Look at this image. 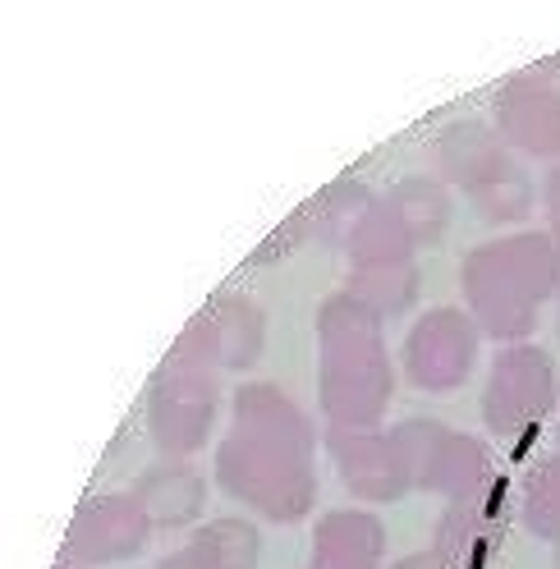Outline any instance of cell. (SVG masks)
<instances>
[{
    "instance_id": "12",
    "label": "cell",
    "mask_w": 560,
    "mask_h": 569,
    "mask_svg": "<svg viewBox=\"0 0 560 569\" xmlns=\"http://www.w3.org/2000/svg\"><path fill=\"white\" fill-rule=\"evenodd\" d=\"M391 211L400 217L409 243H413V239H437L441 226H446V193H441L437 184H428V180H409V184L400 189V198H396Z\"/></svg>"
},
{
    "instance_id": "7",
    "label": "cell",
    "mask_w": 560,
    "mask_h": 569,
    "mask_svg": "<svg viewBox=\"0 0 560 569\" xmlns=\"http://www.w3.org/2000/svg\"><path fill=\"white\" fill-rule=\"evenodd\" d=\"M336 459L359 496H377V501H387V496L404 491L409 482V469L396 450V441H372V437H340L336 441Z\"/></svg>"
},
{
    "instance_id": "2",
    "label": "cell",
    "mask_w": 560,
    "mask_h": 569,
    "mask_svg": "<svg viewBox=\"0 0 560 569\" xmlns=\"http://www.w3.org/2000/svg\"><path fill=\"white\" fill-rule=\"evenodd\" d=\"M556 248L538 234H519L506 243H487L464 262V290L482 322L501 336H523L533 322L538 299L556 284Z\"/></svg>"
},
{
    "instance_id": "4",
    "label": "cell",
    "mask_w": 560,
    "mask_h": 569,
    "mask_svg": "<svg viewBox=\"0 0 560 569\" xmlns=\"http://www.w3.org/2000/svg\"><path fill=\"white\" fill-rule=\"evenodd\" d=\"M143 538H148V510L111 496V501H92L79 515L74 532H69V547H74V556H83L92 565H107V560L133 556L138 547H143Z\"/></svg>"
},
{
    "instance_id": "11",
    "label": "cell",
    "mask_w": 560,
    "mask_h": 569,
    "mask_svg": "<svg viewBox=\"0 0 560 569\" xmlns=\"http://www.w3.org/2000/svg\"><path fill=\"white\" fill-rule=\"evenodd\" d=\"M193 556L207 565V569H249L253 556H258V532L249 523H217V528H207L198 532V542H193Z\"/></svg>"
},
{
    "instance_id": "8",
    "label": "cell",
    "mask_w": 560,
    "mask_h": 569,
    "mask_svg": "<svg viewBox=\"0 0 560 569\" xmlns=\"http://www.w3.org/2000/svg\"><path fill=\"white\" fill-rule=\"evenodd\" d=\"M501 129L519 148L560 157V92H506L501 97Z\"/></svg>"
},
{
    "instance_id": "10",
    "label": "cell",
    "mask_w": 560,
    "mask_h": 569,
    "mask_svg": "<svg viewBox=\"0 0 560 569\" xmlns=\"http://www.w3.org/2000/svg\"><path fill=\"white\" fill-rule=\"evenodd\" d=\"M138 506H143L148 519H157V523H184L202 506V482L189 469H157V473H148L143 487H138Z\"/></svg>"
},
{
    "instance_id": "1",
    "label": "cell",
    "mask_w": 560,
    "mask_h": 569,
    "mask_svg": "<svg viewBox=\"0 0 560 569\" xmlns=\"http://www.w3.org/2000/svg\"><path fill=\"white\" fill-rule=\"evenodd\" d=\"M308 432L294 405H280L271 390L239 396V437L226 441L221 473L234 496L262 506L267 515H299L312 496L303 465Z\"/></svg>"
},
{
    "instance_id": "3",
    "label": "cell",
    "mask_w": 560,
    "mask_h": 569,
    "mask_svg": "<svg viewBox=\"0 0 560 569\" xmlns=\"http://www.w3.org/2000/svg\"><path fill=\"white\" fill-rule=\"evenodd\" d=\"M473 359V331L464 327L460 312H437L409 340V377L428 390H450L460 386Z\"/></svg>"
},
{
    "instance_id": "9",
    "label": "cell",
    "mask_w": 560,
    "mask_h": 569,
    "mask_svg": "<svg viewBox=\"0 0 560 569\" xmlns=\"http://www.w3.org/2000/svg\"><path fill=\"white\" fill-rule=\"evenodd\" d=\"M381 556V532L368 515H331L318 528L322 569H372Z\"/></svg>"
},
{
    "instance_id": "5",
    "label": "cell",
    "mask_w": 560,
    "mask_h": 569,
    "mask_svg": "<svg viewBox=\"0 0 560 569\" xmlns=\"http://www.w3.org/2000/svg\"><path fill=\"white\" fill-rule=\"evenodd\" d=\"M551 405V363L538 359L533 349H514L497 363V381H492V396H487V413L501 432L519 422H533L538 409Z\"/></svg>"
},
{
    "instance_id": "15",
    "label": "cell",
    "mask_w": 560,
    "mask_h": 569,
    "mask_svg": "<svg viewBox=\"0 0 560 569\" xmlns=\"http://www.w3.org/2000/svg\"><path fill=\"white\" fill-rule=\"evenodd\" d=\"M400 569H441V565H437L432 556H413V560H404Z\"/></svg>"
},
{
    "instance_id": "14",
    "label": "cell",
    "mask_w": 560,
    "mask_h": 569,
    "mask_svg": "<svg viewBox=\"0 0 560 569\" xmlns=\"http://www.w3.org/2000/svg\"><path fill=\"white\" fill-rule=\"evenodd\" d=\"M547 202H551V217H556V230H560V170H556V180H551V193H547Z\"/></svg>"
},
{
    "instance_id": "13",
    "label": "cell",
    "mask_w": 560,
    "mask_h": 569,
    "mask_svg": "<svg viewBox=\"0 0 560 569\" xmlns=\"http://www.w3.org/2000/svg\"><path fill=\"white\" fill-rule=\"evenodd\" d=\"M523 519H529L533 532H542V538H556V542H560V459H551V465L533 478L529 506H523Z\"/></svg>"
},
{
    "instance_id": "6",
    "label": "cell",
    "mask_w": 560,
    "mask_h": 569,
    "mask_svg": "<svg viewBox=\"0 0 560 569\" xmlns=\"http://www.w3.org/2000/svg\"><path fill=\"white\" fill-rule=\"evenodd\" d=\"M207 413H212L207 381L202 377H170L152 400V432L174 455L193 450L207 437Z\"/></svg>"
}]
</instances>
